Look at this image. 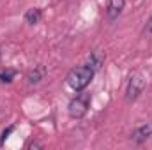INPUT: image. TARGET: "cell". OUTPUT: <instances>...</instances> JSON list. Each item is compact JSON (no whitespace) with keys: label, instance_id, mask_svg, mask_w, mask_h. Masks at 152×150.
I'll list each match as a JSON object with an SVG mask.
<instances>
[{"label":"cell","instance_id":"cell-1","mask_svg":"<svg viewBox=\"0 0 152 150\" xmlns=\"http://www.w3.org/2000/svg\"><path fill=\"white\" fill-rule=\"evenodd\" d=\"M92 78H94V69H92L90 66H78V67H75V69L69 71L66 81H67V85H69L73 90L81 92L83 88L88 87V83L92 81Z\"/></svg>","mask_w":152,"mask_h":150},{"label":"cell","instance_id":"cell-2","mask_svg":"<svg viewBox=\"0 0 152 150\" xmlns=\"http://www.w3.org/2000/svg\"><path fill=\"white\" fill-rule=\"evenodd\" d=\"M88 108H90V94L81 92V94H78L76 97L71 99V103L67 106V111H69L71 118H83L88 111Z\"/></svg>","mask_w":152,"mask_h":150},{"label":"cell","instance_id":"cell-3","mask_svg":"<svg viewBox=\"0 0 152 150\" xmlns=\"http://www.w3.org/2000/svg\"><path fill=\"white\" fill-rule=\"evenodd\" d=\"M145 85H147V79L140 74V73L131 76V79H129V83H127V88H126V97H127V101L138 99L140 94L145 90Z\"/></svg>","mask_w":152,"mask_h":150},{"label":"cell","instance_id":"cell-4","mask_svg":"<svg viewBox=\"0 0 152 150\" xmlns=\"http://www.w3.org/2000/svg\"><path fill=\"white\" fill-rule=\"evenodd\" d=\"M151 136H152V122H145V124H142L140 127H136V129L131 133V141H134V143H143V141H147Z\"/></svg>","mask_w":152,"mask_h":150},{"label":"cell","instance_id":"cell-5","mask_svg":"<svg viewBox=\"0 0 152 150\" xmlns=\"http://www.w3.org/2000/svg\"><path fill=\"white\" fill-rule=\"evenodd\" d=\"M124 5H126V0H110L108 2V7H106L108 20H117L120 16V12H122Z\"/></svg>","mask_w":152,"mask_h":150},{"label":"cell","instance_id":"cell-6","mask_svg":"<svg viewBox=\"0 0 152 150\" xmlns=\"http://www.w3.org/2000/svg\"><path fill=\"white\" fill-rule=\"evenodd\" d=\"M44 76H46V67H44V66H36L32 71H28L27 81H28L30 85H36V83H39V81L44 79Z\"/></svg>","mask_w":152,"mask_h":150},{"label":"cell","instance_id":"cell-7","mask_svg":"<svg viewBox=\"0 0 152 150\" xmlns=\"http://www.w3.org/2000/svg\"><path fill=\"white\" fill-rule=\"evenodd\" d=\"M104 64V53H101V51H92L90 55H88V62H87V66H90L94 71L96 69H99L101 66Z\"/></svg>","mask_w":152,"mask_h":150},{"label":"cell","instance_id":"cell-8","mask_svg":"<svg viewBox=\"0 0 152 150\" xmlns=\"http://www.w3.org/2000/svg\"><path fill=\"white\" fill-rule=\"evenodd\" d=\"M42 20V11L37 9V7H32V9H28L27 12H25V21L28 23V25H36Z\"/></svg>","mask_w":152,"mask_h":150},{"label":"cell","instance_id":"cell-9","mask_svg":"<svg viewBox=\"0 0 152 150\" xmlns=\"http://www.w3.org/2000/svg\"><path fill=\"white\" fill-rule=\"evenodd\" d=\"M14 78H16V71H14V69H11V67L0 69V81H2V83H11Z\"/></svg>","mask_w":152,"mask_h":150},{"label":"cell","instance_id":"cell-10","mask_svg":"<svg viewBox=\"0 0 152 150\" xmlns=\"http://www.w3.org/2000/svg\"><path fill=\"white\" fill-rule=\"evenodd\" d=\"M12 131H14V125H11V127H7V129H5V131L2 133V140H0V143H2V141H4V140H5V138H7V136L11 134V133H12Z\"/></svg>","mask_w":152,"mask_h":150},{"label":"cell","instance_id":"cell-11","mask_svg":"<svg viewBox=\"0 0 152 150\" xmlns=\"http://www.w3.org/2000/svg\"><path fill=\"white\" fill-rule=\"evenodd\" d=\"M41 147H42V143H39V141H32L28 145V149H41Z\"/></svg>","mask_w":152,"mask_h":150},{"label":"cell","instance_id":"cell-12","mask_svg":"<svg viewBox=\"0 0 152 150\" xmlns=\"http://www.w3.org/2000/svg\"><path fill=\"white\" fill-rule=\"evenodd\" d=\"M145 30H147L149 34H152V16L149 18V21H147V27H145Z\"/></svg>","mask_w":152,"mask_h":150}]
</instances>
